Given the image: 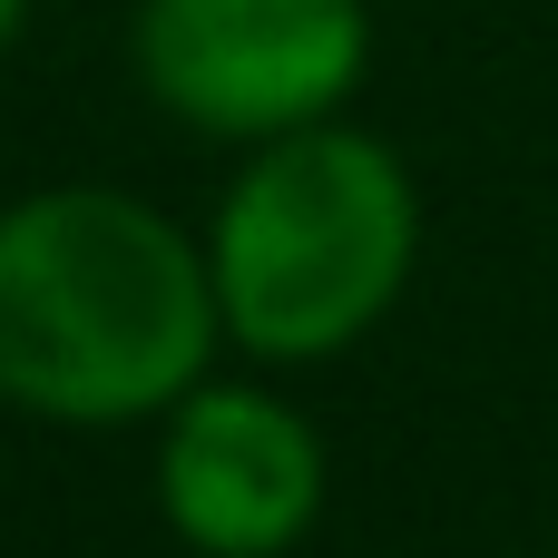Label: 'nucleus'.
Here are the masks:
<instances>
[{"mask_svg":"<svg viewBox=\"0 0 558 558\" xmlns=\"http://www.w3.org/2000/svg\"><path fill=\"white\" fill-rule=\"evenodd\" d=\"M20 20H29V0H0V59H10V39H20Z\"/></svg>","mask_w":558,"mask_h":558,"instance_id":"5","label":"nucleus"},{"mask_svg":"<svg viewBox=\"0 0 558 558\" xmlns=\"http://www.w3.org/2000/svg\"><path fill=\"white\" fill-rule=\"evenodd\" d=\"M128 59L177 128L265 147L353 108L373 69V10L363 0H137Z\"/></svg>","mask_w":558,"mask_h":558,"instance_id":"3","label":"nucleus"},{"mask_svg":"<svg viewBox=\"0 0 558 558\" xmlns=\"http://www.w3.org/2000/svg\"><path fill=\"white\" fill-rule=\"evenodd\" d=\"M412 265H422V186L402 147L353 118H314L294 137L245 147L206 226L226 343L275 373L353 353L412 294Z\"/></svg>","mask_w":558,"mask_h":558,"instance_id":"2","label":"nucleus"},{"mask_svg":"<svg viewBox=\"0 0 558 558\" xmlns=\"http://www.w3.org/2000/svg\"><path fill=\"white\" fill-rule=\"evenodd\" d=\"M226 343L206 235L128 186L0 206V402L59 432L157 422Z\"/></svg>","mask_w":558,"mask_h":558,"instance_id":"1","label":"nucleus"},{"mask_svg":"<svg viewBox=\"0 0 558 558\" xmlns=\"http://www.w3.org/2000/svg\"><path fill=\"white\" fill-rule=\"evenodd\" d=\"M333 500L324 432L265 383H196L157 412V520L196 558H284Z\"/></svg>","mask_w":558,"mask_h":558,"instance_id":"4","label":"nucleus"}]
</instances>
